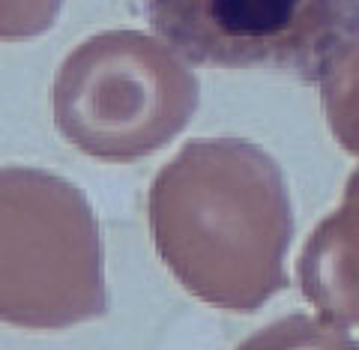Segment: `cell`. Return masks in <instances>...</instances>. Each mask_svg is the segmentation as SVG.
Returning <instances> with one entry per match:
<instances>
[{
  "label": "cell",
  "mask_w": 359,
  "mask_h": 350,
  "mask_svg": "<svg viewBox=\"0 0 359 350\" xmlns=\"http://www.w3.org/2000/svg\"><path fill=\"white\" fill-rule=\"evenodd\" d=\"M162 264L195 299L255 311L287 288L294 204L278 162L249 138H192L147 191Z\"/></svg>",
  "instance_id": "6da1fadb"
},
{
  "label": "cell",
  "mask_w": 359,
  "mask_h": 350,
  "mask_svg": "<svg viewBox=\"0 0 359 350\" xmlns=\"http://www.w3.org/2000/svg\"><path fill=\"white\" fill-rule=\"evenodd\" d=\"M105 314V248L93 204L60 174L4 165L0 323L57 332Z\"/></svg>",
  "instance_id": "7a4b0ae2"
},
{
  "label": "cell",
  "mask_w": 359,
  "mask_h": 350,
  "mask_svg": "<svg viewBox=\"0 0 359 350\" xmlns=\"http://www.w3.org/2000/svg\"><path fill=\"white\" fill-rule=\"evenodd\" d=\"M201 102L189 60L156 33L102 30L78 42L51 84L54 129L96 162L129 165L168 147Z\"/></svg>",
  "instance_id": "3957f363"
},
{
  "label": "cell",
  "mask_w": 359,
  "mask_h": 350,
  "mask_svg": "<svg viewBox=\"0 0 359 350\" xmlns=\"http://www.w3.org/2000/svg\"><path fill=\"white\" fill-rule=\"evenodd\" d=\"M156 36L210 69H266L318 84L359 30V0H138Z\"/></svg>",
  "instance_id": "277c9868"
},
{
  "label": "cell",
  "mask_w": 359,
  "mask_h": 350,
  "mask_svg": "<svg viewBox=\"0 0 359 350\" xmlns=\"http://www.w3.org/2000/svg\"><path fill=\"white\" fill-rule=\"evenodd\" d=\"M297 276L323 321L359 326V191H344L341 204L309 234Z\"/></svg>",
  "instance_id": "5b68a950"
},
{
  "label": "cell",
  "mask_w": 359,
  "mask_h": 350,
  "mask_svg": "<svg viewBox=\"0 0 359 350\" xmlns=\"http://www.w3.org/2000/svg\"><path fill=\"white\" fill-rule=\"evenodd\" d=\"M318 84L332 138L344 153L359 156V30L344 42Z\"/></svg>",
  "instance_id": "8992f818"
},
{
  "label": "cell",
  "mask_w": 359,
  "mask_h": 350,
  "mask_svg": "<svg viewBox=\"0 0 359 350\" xmlns=\"http://www.w3.org/2000/svg\"><path fill=\"white\" fill-rule=\"evenodd\" d=\"M237 350H359V342L344 326L294 311L261 326Z\"/></svg>",
  "instance_id": "52a82bcc"
},
{
  "label": "cell",
  "mask_w": 359,
  "mask_h": 350,
  "mask_svg": "<svg viewBox=\"0 0 359 350\" xmlns=\"http://www.w3.org/2000/svg\"><path fill=\"white\" fill-rule=\"evenodd\" d=\"M66 0H0V42H27L54 27Z\"/></svg>",
  "instance_id": "ba28073f"
},
{
  "label": "cell",
  "mask_w": 359,
  "mask_h": 350,
  "mask_svg": "<svg viewBox=\"0 0 359 350\" xmlns=\"http://www.w3.org/2000/svg\"><path fill=\"white\" fill-rule=\"evenodd\" d=\"M344 191H359V165L353 168V174L347 177V186H344Z\"/></svg>",
  "instance_id": "9c48e42d"
}]
</instances>
